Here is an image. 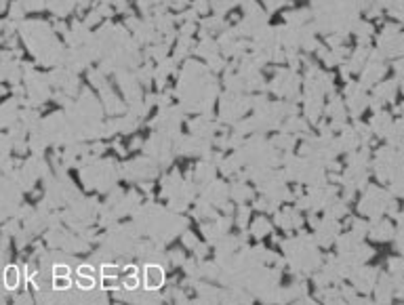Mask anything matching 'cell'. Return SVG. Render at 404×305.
Segmentation results:
<instances>
[{
	"mask_svg": "<svg viewBox=\"0 0 404 305\" xmlns=\"http://www.w3.org/2000/svg\"><path fill=\"white\" fill-rule=\"evenodd\" d=\"M160 282H162L160 270H158V268H149V270H147V284H149V288H156Z\"/></svg>",
	"mask_w": 404,
	"mask_h": 305,
	"instance_id": "6da1fadb",
	"label": "cell"
},
{
	"mask_svg": "<svg viewBox=\"0 0 404 305\" xmlns=\"http://www.w3.org/2000/svg\"><path fill=\"white\" fill-rule=\"evenodd\" d=\"M13 282H15V271L11 270V271H9V284H13Z\"/></svg>",
	"mask_w": 404,
	"mask_h": 305,
	"instance_id": "3957f363",
	"label": "cell"
},
{
	"mask_svg": "<svg viewBox=\"0 0 404 305\" xmlns=\"http://www.w3.org/2000/svg\"><path fill=\"white\" fill-rule=\"evenodd\" d=\"M63 284H68V280H61V278H57V288H66Z\"/></svg>",
	"mask_w": 404,
	"mask_h": 305,
	"instance_id": "7a4b0ae2",
	"label": "cell"
}]
</instances>
